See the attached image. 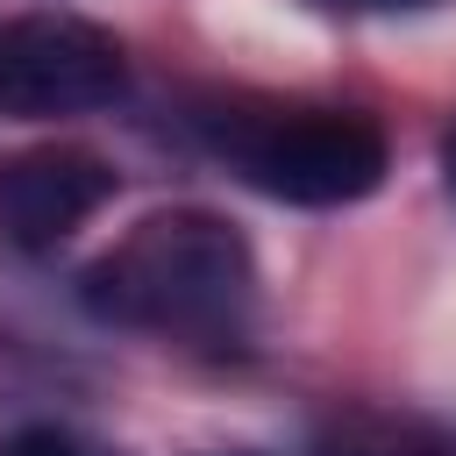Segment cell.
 Returning a JSON list of instances; mask_svg holds the SVG:
<instances>
[{
	"mask_svg": "<svg viewBox=\"0 0 456 456\" xmlns=\"http://www.w3.org/2000/svg\"><path fill=\"white\" fill-rule=\"evenodd\" d=\"M107 200H114V164L93 150L43 142V150L0 157V242L14 249H57Z\"/></svg>",
	"mask_w": 456,
	"mask_h": 456,
	"instance_id": "cell-4",
	"label": "cell"
},
{
	"mask_svg": "<svg viewBox=\"0 0 456 456\" xmlns=\"http://www.w3.org/2000/svg\"><path fill=\"white\" fill-rule=\"evenodd\" d=\"M442 185H449V200H456V135L442 142Z\"/></svg>",
	"mask_w": 456,
	"mask_h": 456,
	"instance_id": "cell-7",
	"label": "cell"
},
{
	"mask_svg": "<svg viewBox=\"0 0 456 456\" xmlns=\"http://www.w3.org/2000/svg\"><path fill=\"white\" fill-rule=\"evenodd\" d=\"M314 7H335V14H406V7H428V0H314Z\"/></svg>",
	"mask_w": 456,
	"mask_h": 456,
	"instance_id": "cell-6",
	"label": "cell"
},
{
	"mask_svg": "<svg viewBox=\"0 0 456 456\" xmlns=\"http://www.w3.org/2000/svg\"><path fill=\"white\" fill-rule=\"evenodd\" d=\"M128 86L121 43L86 14H14L0 21V114L57 121L114 107Z\"/></svg>",
	"mask_w": 456,
	"mask_h": 456,
	"instance_id": "cell-3",
	"label": "cell"
},
{
	"mask_svg": "<svg viewBox=\"0 0 456 456\" xmlns=\"http://www.w3.org/2000/svg\"><path fill=\"white\" fill-rule=\"evenodd\" d=\"M221 150L235 171L292 207H349L378 192L385 178V135L363 114L335 107H292V114H242L221 128Z\"/></svg>",
	"mask_w": 456,
	"mask_h": 456,
	"instance_id": "cell-2",
	"label": "cell"
},
{
	"mask_svg": "<svg viewBox=\"0 0 456 456\" xmlns=\"http://www.w3.org/2000/svg\"><path fill=\"white\" fill-rule=\"evenodd\" d=\"M86 306L114 328L228 342L256 306V256L235 221L207 207H164L86 271Z\"/></svg>",
	"mask_w": 456,
	"mask_h": 456,
	"instance_id": "cell-1",
	"label": "cell"
},
{
	"mask_svg": "<svg viewBox=\"0 0 456 456\" xmlns=\"http://www.w3.org/2000/svg\"><path fill=\"white\" fill-rule=\"evenodd\" d=\"M0 456H86L64 428H14V435H0Z\"/></svg>",
	"mask_w": 456,
	"mask_h": 456,
	"instance_id": "cell-5",
	"label": "cell"
}]
</instances>
